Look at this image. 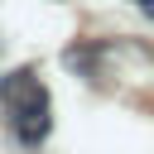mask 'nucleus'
Returning a JSON list of instances; mask_svg holds the SVG:
<instances>
[{
    "mask_svg": "<svg viewBox=\"0 0 154 154\" xmlns=\"http://www.w3.org/2000/svg\"><path fill=\"white\" fill-rule=\"evenodd\" d=\"M0 101H5V116H10V130L19 144H43L48 130H53V101H48V87L38 82L34 67L24 72H10L0 82Z\"/></svg>",
    "mask_w": 154,
    "mask_h": 154,
    "instance_id": "nucleus-1",
    "label": "nucleus"
}]
</instances>
